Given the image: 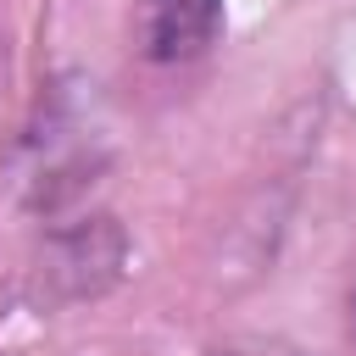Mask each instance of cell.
Instances as JSON below:
<instances>
[{
	"instance_id": "6da1fadb",
	"label": "cell",
	"mask_w": 356,
	"mask_h": 356,
	"mask_svg": "<svg viewBox=\"0 0 356 356\" xmlns=\"http://www.w3.org/2000/svg\"><path fill=\"white\" fill-rule=\"evenodd\" d=\"M222 28V0H139V50L150 61H189Z\"/></svg>"
}]
</instances>
